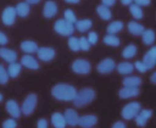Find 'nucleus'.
<instances>
[{"mask_svg":"<svg viewBox=\"0 0 156 128\" xmlns=\"http://www.w3.org/2000/svg\"><path fill=\"white\" fill-rule=\"evenodd\" d=\"M65 2H67V3L76 4V3H79V2H80V0H65Z\"/></svg>","mask_w":156,"mask_h":128,"instance_id":"48","label":"nucleus"},{"mask_svg":"<svg viewBox=\"0 0 156 128\" xmlns=\"http://www.w3.org/2000/svg\"><path fill=\"white\" fill-rule=\"evenodd\" d=\"M142 37V41H144V45L147 46H151L153 45V43L155 41V32L152 29H148V30H144V32L141 35Z\"/></svg>","mask_w":156,"mask_h":128,"instance_id":"27","label":"nucleus"},{"mask_svg":"<svg viewBox=\"0 0 156 128\" xmlns=\"http://www.w3.org/2000/svg\"><path fill=\"white\" fill-rule=\"evenodd\" d=\"M36 128H48V122L46 119H39L37 121Z\"/></svg>","mask_w":156,"mask_h":128,"instance_id":"40","label":"nucleus"},{"mask_svg":"<svg viewBox=\"0 0 156 128\" xmlns=\"http://www.w3.org/2000/svg\"><path fill=\"white\" fill-rule=\"evenodd\" d=\"M36 105H37V95L35 93H30L23 100V105L20 106L21 114L27 116H31L33 112H34L35 108H36Z\"/></svg>","mask_w":156,"mask_h":128,"instance_id":"3","label":"nucleus"},{"mask_svg":"<svg viewBox=\"0 0 156 128\" xmlns=\"http://www.w3.org/2000/svg\"><path fill=\"white\" fill-rule=\"evenodd\" d=\"M39 1H41V0H26V2H28L30 5H31V4H37Z\"/></svg>","mask_w":156,"mask_h":128,"instance_id":"47","label":"nucleus"},{"mask_svg":"<svg viewBox=\"0 0 156 128\" xmlns=\"http://www.w3.org/2000/svg\"><path fill=\"white\" fill-rule=\"evenodd\" d=\"M123 29V22L120 20H115L113 22H111L106 28V31L108 34H114L116 35L117 33H119L120 31Z\"/></svg>","mask_w":156,"mask_h":128,"instance_id":"28","label":"nucleus"},{"mask_svg":"<svg viewBox=\"0 0 156 128\" xmlns=\"http://www.w3.org/2000/svg\"><path fill=\"white\" fill-rule=\"evenodd\" d=\"M102 1V4L105 6H107V8H109V6H113L114 4L116 3V0H101Z\"/></svg>","mask_w":156,"mask_h":128,"instance_id":"43","label":"nucleus"},{"mask_svg":"<svg viewBox=\"0 0 156 128\" xmlns=\"http://www.w3.org/2000/svg\"><path fill=\"white\" fill-rule=\"evenodd\" d=\"M9 78H10V76L8 74V71L3 65L0 64V85H5L9 81Z\"/></svg>","mask_w":156,"mask_h":128,"instance_id":"35","label":"nucleus"},{"mask_svg":"<svg viewBox=\"0 0 156 128\" xmlns=\"http://www.w3.org/2000/svg\"><path fill=\"white\" fill-rule=\"evenodd\" d=\"M55 50L53 48L50 47H41L38 48L36 52V55L38 57V59H41V61H45V63H48V61H51L52 59L55 57Z\"/></svg>","mask_w":156,"mask_h":128,"instance_id":"9","label":"nucleus"},{"mask_svg":"<svg viewBox=\"0 0 156 128\" xmlns=\"http://www.w3.org/2000/svg\"><path fill=\"white\" fill-rule=\"evenodd\" d=\"M117 71L119 72L120 74H122V75H129V74H131L132 72L134 71V65L131 63H129V61H122V63H119L117 65Z\"/></svg>","mask_w":156,"mask_h":128,"instance_id":"24","label":"nucleus"},{"mask_svg":"<svg viewBox=\"0 0 156 128\" xmlns=\"http://www.w3.org/2000/svg\"><path fill=\"white\" fill-rule=\"evenodd\" d=\"M20 65L23 67H26L27 69L30 70H37L39 68L38 61L35 59V57H33L30 54H26L21 57L20 59Z\"/></svg>","mask_w":156,"mask_h":128,"instance_id":"15","label":"nucleus"},{"mask_svg":"<svg viewBox=\"0 0 156 128\" xmlns=\"http://www.w3.org/2000/svg\"><path fill=\"white\" fill-rule=\"evenodd\" d=\"M0 57L4 61L11 64L17 61V53L16 51L9 49V48H0Z\"/></svg>","mask_w":156,"mask_h":128,"instance_id":"17","label":"nucleus"},{"mask_svg":"<svg viewBox=\"0 0 156 128\" xmlns=\"http://www.w3.org/2000/svg\"><path fill=\"white\" fill-rule=\"evenodd\" d=\"M79 45H80V50H82V51H88L91 46L90 43H89V41L87 40L86 37H84V36L79 38Z\"/></svg>","mask_w":156,"mask_h":128,"instance_id":"36","label":"nucleus"},{"mask_svg":"<svg viewBox=\"0 0 156 128\" xmlns=\"http://www.w3.org/2000/svg\"><path fill=\"white\" fill-rule=\"evenodd\" d=\"M129 12H131V15L135 19H141L144 17V12L141 10V6L137 5L135 3L129 4Z\"/></svg>","mask_w":156,"mask_h":128,"instance_id":"32","label":"nucleus"},{"mask_svg":"<svg viewBox=\"0 0 156 128\" xmlns=\"http://www.w3.org/2000/svg\"><path fill=\"white\" fill-rule=\"evenodd\" d=\"M91 128H93V127H91Z\"/></svg>","mask_w":156,"mask_h":128,"instance_id":"50","label":"nucleus"},{"mask_svg":"<svg viewBox=\"0 0 156 128\" xmlns=\"http://www.w3.org/2000/svg\"><path fill=\"white\" fill-rule=\"evenodd\" d=\"M112 128H126V125H125L123 122H121V121H118V122L114 123Z\"/></svg>","mask_w":156,"mask_h":128,"instance_id":"44","label":"nucleus"},{"mask_svg":"<svg viewBox=\"0 0 156 128\" xmlns=\"http://www.w3.org/2000/svg\"><path fill=\"white\" fill-rule=\"evenodd\" d=\"M141 110V105L138 102H131L124 106L122 108L121 111V116L126 121L133 120L135 119V116L138 114V112Z\"/></svg>","mask_w":156,"mask_h":128,"instance_id":"5","label":"nucleus"},{"mask_svg":"<svg viewBox=\"0 0 156 128\" xmlns=\"http://www.w3.org/2000/svg\"><path fill=\"white\" fill-rule=\"evenodd\" d=\"M87 40L89 41L90 45H96L98 43V34L96 32H89L88 33V36L86 37Z\"/></svg>","mask_w":156,"mask_h":128,"instance_id":"38","label":"nucleus"},{"mask_svg":"<svg viewBox=\"0 0 156 128\" xmlns=\"http://www.w3.org/2000/svg\"><path fill=\"white\" fill-rule=\"evenodd\" d=\"M127 30L131 34L135 35V36H140V35H142L146 29H144V26L136 22V21H129L127 23Z\"/></svg>","mask_w":156,"mask_h":128,"instance_id":"22","label":"nucleus"},{"mask_svg":"<svg viewBox=\"0 0 156 128\" xmlns=\"http://www.w3.org/2000/svg\"><path fill=\"white\" fill-rule=\"evenodd\" d=\"M64 19H65L66 21H68V22L72 23V25H74V23L78 21L74 12L72 10H70V9H67V10L64 12Z\"/></svg>","mask_w":156,"mask_h":128,"instance_id":"34","label":"nucleus"},{"mask_svg":"<svg viewBox=\"0 0 156 128\" xmlns=\"http://www.w3.org/2000/svg\"><path fill=\"white\" fill-rule=\"evenodd\" d=\"M2 128H17V122L15 119L10 118L2 123Z\"/></svg>","mask_w":156,"mask_h":128,"instance_id":"37","label":"nucleus"},{"mask_svg":"<svg viewBox=\"0 0 156 128\" xmlns=\"http://www.w3.org/2000/svg\"><path fill=\"white\" fill-rule=\"evenodd\" d=\"M64 118H65L66 124L70 127H76L79 123V118L80 116L74 109H66L65 113H64Z\"/></svg>","mask_w":156,"mask_h":128,"instance_id":"13","label":"nucleus"},{"mask_svg":"<svg viewBox=\"0 0 156 128\" xmlns=\"http://www.w3.org/2000/svg\"><path fill=\"white\" fill-rule=\"evenodd\" d=\"M93 26V21L90 19H81V20H78L76 23H74V29L79 31V32H87L89 29Z\"/></svg>","mask_w":156,"mask_h":128,"instance_id":"25","label":"nucleus"},{"mask_svg":"<svg viewBox=\"0 0 156 128\" xmlns=\"http://www.w3.org/2000/svg\"><path fill=\"white\" fill-rule=\"evenodd\" d=\"M76 89L69 84H56L51 90V94L54 99L63 102H72L76 98Z\"/></svg>","mask_w":156,"mask_h":128,"instance_id":"1","label":"nucleus"},{"mask_svg":"<svg viewBox=\"0 0 156 128\" xmlns=\"http://www.w3.org/2000/svg\"><path fill=\"white\" fill-rule=\"evenodd\" d=\"M153 114V111L150 109H141L138 114L135 116V122H136V125L138 127H144L147 125V122H148L149 119H151Z\"/></svg>","mask_w":156,"mask_h":128,"instance_id":"11","label":"nucleus"},{"mask_svg":"<svg viewBox=\"0 0 156 128\" xmlns=\"http://www.w3.org/2000/svg\"><path fill=\"white\" fill-rule=\"evenodd\" d=\"M134 68H136V69H137L139 72H141V73H144V72L148 70L146 66H144V64L142 63V61H135V64H134Z\"/></svg>","mask_w":156,"mask_h":128,"instance_id":"39","label":"nucleus"},{"mask_svg":"<svg viewBox=\"0 0 156 128\" xmlns=\"http://www.w3.org/2000/svg\"><path fill=\"white\" fill-rule=\"evenodd\" d=\"M121 1V3L123 4V5H129V4L133 3L134 0H120Z\"/></svg>","mask_w":156,"mask_h":128,"instance_id":"45","label":"nucleus"},{"mask_svg":"<svg viewBox=\"0 0 156 128\" xmlns=\"http://www.w3.org/2000/svg\"><path fill=\"white\" fill-rule=\"evenodd\" d=\"M58 13V5L54 1L52 0H48L45 2V5H44L43 10V15L46 18H52L54 17Z\"/></svg>","mask_w":156,"mask_h":128,"instance_id":"16","label":"nucleus"},{"mask_svg":"<svg viewBox=\"0 0 156 128\" xmlns=\"http://www.w3.org/2000/svg\"><path fill=\"white\" fill-rule=\"evenodd\" d=\"M53 29L58 34L62 36H71L74 32V25L66 21L65 19H58L54 22Z\"/></svg>","mask_w":156,"mask_h":128,"instance_id":"4","label":"nucleus"},{"mask_svg":"<svg viewBox=\"0 0 156 128\" xmlns=\"http://www.w3.org/2000/svg\"><path fill=\"white\" fill-rule=\"evenodd\" d=\"M51 124L54 128H66L67 124H66L64 114L61 112H54L51 116Z\"/></svg>","mask_w":156,"mask_h":128,"instance_id":"19","label":"nucleus"},{"mask_svg":"<svg viewBox=\"0 0 156 128\" xmlns=\"http://www.w3.org/2000/svg\"><path fill=\"white\" fill-rule=\"evenodd\" d=\"M9 43V38L3 32L0 31V46H5Z\"/></svg>","mask_w":156,"mask_h":128,"instance_id":"41","label":"nucleus"},{"mask_svg":"<svg viewBox=\"0 0 156 128\" xmlns=\"http://www.w3.org/2000/svg\"><path fill=\"white\" fill-rule=\"evenodd\" d=\"M134 2L139 6H148L151 3V0H134Z\"/></svg>","mask_w":156,"mask_h":128,"instance_id":"42","label":"nucleus"},{"mask_svg":"<svg viewBox=\"0 0 156 128\" xmlns=\"http://www.w3.org/2000/svg\"><path fill=\"white\" fill-rule=\"evenodd\" d=\"M116 68V63L113 58H104L97 66V70L101 74H108Z\"/></svg>","mask_w":156,"mask_h":128,"instance_id":"8","label":"nucleus"},{"mask_svg":"<svg viewBox=\"0 0 156 128\" xmlns=\"http://www.w3.org/2000/svg\"><path fill=\"white\" fill-rule=\"evenodd\" d=\"M142 63L144 64V66L147 67V69H152L155 67L156 65V46L152 47L148 52L144 54Z\"/></svg>","mask_w":156,"mask_h":128,"instance_id":"12","label":"nucleus"},{"mask_svg":"<svg viewBox=\"0 0 156 128\" xmlns=\"http://www.w3.org/2000/svg\"><path fill=\"white\" fill-rule=\"evenodd\" d=\"M71 69L76 74H88L91 70V65L86 59L79 58L72 63Z\"/></svg>","mask_w":156,"mask_h":128,"instance_id":"6","label":"nucleus"},{"mask_svg":"<svg viewBox=\"0 0 156 128\" xmlns=\"http://www.w3.org/2000/svg\"><path fill=\"white\" fill-rule=\"evenodd\" d=\"M21 67H23V66L20 65V63H17V61L9 64V67H8V69H6L9 76L12 77V78H16V77L19 75V73H20Z\"/></svg>","mask_w":156,"mask_h":128,"instance_id":"26","label":"nucleus"},{"mask_svg":"<svg viewBox=\"0 0 156 128\" xmlns=\"http://www.w3.org/2000/svg\"><path fill=\"white\" fill-rule=\"evenodd\" d=\"M68 47H69V49L73 52L80 51L79 38H76V37H74V36H69V39H68Z\"/></svg>","mask_w":156,"mask_h":128,"instance_id":"33","label":"nucleus"},{"mask_svg":"<svg viewBox=\"0 0 156 128\" xmlns=\"http://www.w3.org/2000/svg\"><path fill=\"white\" fill-rule=\"evenodd\" d=\"M140 90L139 88L135 87H123L119 90V96L121 99H131L139 95Z\"/></svg>","mask_w":156,"mask_h":128,"instance_id":"18","label":"nucleus"},{"mask_svg":"<svg viewBox=\"0 0 156 128\" xmlns=\"http://www.w3.org/2000/svg\"><path fill=\"white\" fill-rule=\"evenodd\" d=\"M98 123V118L94 114H85L79 118L78 125L82 128H91Z\"/></svg>","mask_w":156,"mask_h":128,"instance_id":"14","label":"nucleus"},{"mask_svg":"<svg viewBox=\"0 0 156 128\" xmlns=\"http://www.w3.org/2000/svg\"><path fill=\"white\" fill-rule=\"evenodd\" d=\"M20 49H21V51H23L26 54H33V53L37 52L38 46L33 40H23V41H21V43H20Z\"/></svg>","mask_w":156,"mask_h":128,"instance_id":"20","label":"nucleus"},{"mask_svg":"<svg viewBox=\"0 0 156 128\" xmlns=\"http://www.w3.org/2000/svg\"><path fill=\"white\" fill-rule=\"evenodd\" d=\"M15 11H16V15L21 18H25L28 15L30 14V11H31V8H30V4L28 2L23 1V2H19L18 4H16L15 6Z\"/></svg>","mask_w":156,"mask_h":128,"instance_id":"21","label":"nucleus"},{"mask_svg":"<svg viewBox=\"0 0 156 128\" xmlns=\"http://www.w3.org/2000/svg\"><path fill=\"white\" fill-rule=\"evenodd\" d=\"M16 11H15V6H6L3 10L1 14V21L3 22L4 26H13L16 20Z\"/></svg>","mask_w":156,"mask_h":128,"instance_id":"7","label":"nucleus"},{"mask_svg":"<svg viewBox=\"0 0 156 128\" xmlns=\"http://www.w3.org/2000/svg\"><path fill=\"white\" fill-rule=\"evenodd\" d=\"M151 81H152V84H154V85H156V71L154 72V73L151 75Z\"/></svg>","mask_w":156,"mask_h":128,"instance_id":"46","label":"nucleus"},{"mask_svg":"<svg viewBox=\"0 0 156 128\" xmlns=\"http://www.w3.org/2000/svg\"><path fill=\"white\" fill-rule=\"evenodd\" d=\"M97 13L100 16V18H102L103 20H109L112 18V12L109 10V8L100 4V5L97 6Z\"/></svg>","mask_w":156,"mask_h":128,"instance_id":"29","label":"nucleus"},{"mask_svg":"<svg viewBox=\"0 0 156 128\" xmlns=\"http://www.w3.org/2000/svg\"><path fill=\"white\" fill-rule=\"evenodd\" d=\"M2 100H3V95H2V94L0 93V103L2 102Z\"/></svg>","mask_w":156,"mask_h":128,"instance_id":"49","label":"nucleus"},{"mask_svg":"<svg viewBox=\"0 0 156 128\" xmlns=\"http://www.w3.org/2000/svg\"><path fill=\"white\" fill-rule=\"evenodd\" d=\"M103 43L111 47H118L120 45V39L114 34H107L103 38Z\"/></svg>","mask_w":156,"mask_h":128,"instance_id":"30","label":"nucleus"},{"mask_svg":"<svg viewBox=\"0 0 156 128\" xmlns=\"http://www.w3.org/2000/svg\"><path fill=\"white\" fill-rule=\"evenodd\" d=\"M122 84H123L124 87H135V88H138L142 84V79L140 78L139 76L129 75V76H125L124 77L123 81H122Z\"/></svg>","mask_w":156,"mask_h":128,"instance_id":"23","label":"nucleus"},{"mask_svg":"<svg viewBox=\"0 0 156 128\" xmlns=\"http://www.w3.org/2000/svg\"><path fill=\"white\" fill-rule=\"evenodd\" d=\"M136 53H137V47L135 45H133V43H131V45L126 46L124 48V50L122 51V56L126 59H129L133 58L136 55Z\"/></svg>","mask_w":156,"mask_h":128,"instance_id":"31","label":"nucleus"},{"mask_svg":"<svg viewBox=\"0 0 156 128\" xmlns=\"http://www.w3.org/2000/svg\"><path fill=\"white\" fill-rule=\"evenodd\" d=\"M5 109L8 111V113L12 116L13 119H19L21 116V109L20 106L18 105V103L15 100H9L5 103Z\"/></svg>","mask_w":156,"mask_h":128,"instance_id":"10","label":"nucleus"},{"mask_svg":"<svg viewBox=\"0 0 156 128\" xmlns=\"http://www.w3.org/2000/svg\"><path fill=\"white\" fill-rule=\"evenodd\" d=\"M94 98H96V92H94V90L91 89V88L86 87L76 92V98H74V100L72 101V102H73L76 107L82 108V107H84V106L90 104L94 100Z\"/></svg>","mask_w":156,"mask_h":128,"instance_id":"2","label":"nucleus"}]
</instances>
